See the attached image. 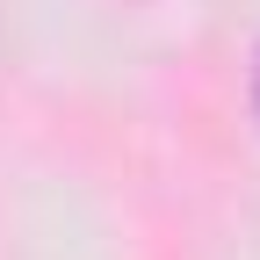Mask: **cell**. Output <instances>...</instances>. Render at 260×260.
Masks as SVG:
<instances>
[{
  "label": "cell",
  "instance_id": "cell-1",
  "mask_svg": "<svg viewBox=\"0 0 260 260\" xmlns=\"http://www.w3.org/2000/svg\"><path fill=\"white\" fill-rule=\"evenodd\" d=\"M253 102H260V73H253Z\"/></svg>",
  "mask_w": 260,
  "mask_h": 260
}]
</instances>
